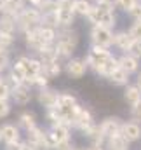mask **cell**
I'll return each mask as SVG.
<instances>
[{"instance_id": "obj_1", "label": "cell", "mask_w": 141, "mask_h": 150, "mask_svg": "<svg viewBox=\"0 0 141 150\" xmlns=\"http://www.w3.org/2000/svg\"><path fill=\"white\" fill-rule=\"evenodd\" d=\"M85 61L92 74L99 75L103 79H106L113 72V68L118 65V58L108 47H99V45H92V44L85 54Z\"/></svg>"}, {"instance_id": "obj_2", "label": "cell", "mask_w": 141, "mask_h": 150, "mask_svg": "<svg viewBox=\"0 0 141 150\" xmlns=\"http://www.w3.org/2000/svg\"><path fill=\"white\" fill-rule=\"evenodd\" d=\"M78 42H80L78 32L73 30V26H71V28H59V30H58V38H56V42H54V49H56L58 58H59L63 63L68 61L70 58H73Z\"/></svg>"}, {"instance_id": "obj_3", "label": "cell", "mask_w": 141, "mask_h": 150, "mask_svg": "<svg viewBox=\"0 0 141 150\" xmlns=\"http://www.w3.org/2000/svg\"><path fill=\"white\" fill-rule=\"evenodd\" d=\"M42 25V12L40 9L26 5L18 14V33H26L30 30H35Z\"/></svg>"}, {"instance_id": "obj_4", "label": "cell", "mask_w": 141, "mask_h": 150, "mask_svg": "<svg viewBox=\"0 0 141 150\" xmlns=\"http://www.w3.org/2000/svg\"><path fill=\"white\" fill-rule=\"evenodd\" d=\"M113 37L115 32L111 28H106L101 25H92L91 32H89V38L92 45H99V47H113Z\"/></svg>"}, {"instance_id": "obj_5", "label": "cell", "mask_w": 141, "mask_h": 150, "mask_svg": "<svg viewBox=\"0 0 141 150\" xmlns=\"http://www.w3.org/2000/svg\"><path fill=\"white\" fill-rule=\"evenodd\" d=\"M16 63L25 70L26 74V80L35 77V75L42 74V61L37 58V56H28V54H19L16 58Z\"/></svg>"}, {"instance_id": "obj_6", "label": "cell", "mask_w": 141, "mask_h": 150, "mask_svg": "<svg viewBox=\"0 0 141 150\" xmlns=\"http://www.w3.org/2000/svg\"><path fill=\"white\" fill-rule=\"evenodd\" d=\"M96 124V120H94V115H92V112L87 108V107H80V110L77 112V115H75V119H73V129H77V131H80L82 134H85L92 126Z\"/></svg>"}, {"instance_id": "obj_7", "label": "cell", "mask_w": 141, "mask_h": 150, "mask_svg": "<svg viewBox=\"0 0 141 150\" xmlns=\"http://www.w3.org/2000/svg\"><path fill=\"white\" fill-rule=\"evenodd\" d=\"M33 91H35V89H33L30 84H26V82L18 84V86H14V89H12L11 101H12L14 105H18V107H26V105L33 100Z\"/></svg>"}, {"instance_id": "obj_8", "label": "cell", "mask_w": 141, "mask_h": 150, "mask_svg": "<svg viewBox=\"0 0 141 150\" xmlns=\"http://www.w3.org/2000/svg\"><path fill=\"white\" fill-rule=\"evenodd\" d=\"M59 91L52 89V87H44V89H38L37 91V101L38 105L44 108V110H51V108H56L58 107V101H59Z\"/></svg>"}, {"instance_id": "obj_9", "label": "cell", "mask_w": 141, "mask_h": 150, "mask_svg": "<svg viewBox=\"0 0 141 150\" xmlns=\"http://www.w3.org/2000/svg\"><path fill=\"white\" fill-rule=\"evenodd\" d=\"M89 72V67H87V61L85 58H70L68 61H65V74L68 75L70 79H82L84 75Z\"/></svg>"}, {"instance_id": "obj_10", "label": "cell", "mask_w": 141, "mask_h": 150, "mask_svg": "<svg viewBox=\"0 0 141 150\" xmlns=\"http://www.w3.org/2000/svg\"><path fill=\"white\" fill-rule=\"evenodd\" d=\"M49 131V136L52 138L54 145L61 143V142H66V140H71V127L65 122H56V124H51L47 127Z\"/></svg>"}, {"instance_id": "obj_11", "label": "cell", "mask_w": 141, "mask_h": 150, "mask_svg": "<svg viewBox=\"0 0 141 150\" xmlns=\"http://www.w3.org/2000/svg\"><path fill=\"white\" fill-rule=\"evenodd\" d=\"M0 136H2L4 145L21 142V127H19L18 124L5 122V124H2V126H0Z\"/></svg>"}, {"instance_id": "obj_12", "label": "cell", "mask_w": 141, "mask_h": 150, "mask_svg": "<svg viewBox=\"0 0 141 150\" xmlns=\"http://www.w3.org/2000/svg\"><path fill=\"white\" fill-rule=\"evenodd\" d=\"M122 119L117 117V115H110V117H105L101 122H99V129L103 133L105 138H110L117 133H120V127H122Z\"/></svg>"}, {"instance_id": "obj_13", "label": "cell", "mask_w": 141, "mask_h": 150, "mask_svg": "<svg viewBox=\"0 0 141 150\" xmlns=\"http://www.w3.org/2000/svg\"><path fill=\"white\" fill-rule=\"evenodd\" d=\"M120 133L131 142V143H136L141 140V122L136 120H124L122 122V127H120Z\"/></svg>"}, {"instance_id": "obj_14", "label": "cell", "mask_w": 141, "mask_h": 150, "mask_svg": "<svg viewBox=\"0 0 141 150\" xmlns=\"http://www.w3.org/2000/svg\"><path fill=\"white\" fill-rule=\"evenodd\" d=\"M0 33L16 35L18 33V16L9 12H0Z\"/></svg>"}, {"instance_id": "obj_15", "label": "cell", "mask_w": 141, "mask_h": 150, "mask_svg": "<svg viewBox=\"0 0 141 150\" xmlns=\"http://www.w3.org/2000/svg\"><path fill=\"white\" fill-rule=\"evenodd\" d=\"M106 79H108L110 84H113V86H117V87H125L127 84H131V74L125 72L120 65H117V67L113 68V72L108 75Z\"/></svg>"}, {"instance_id": "obj_16", "label": "cell", "mask_w": 141, "mask_h": 150, "mask_svg": "<svg viewBox=\"0 0 141 150\" xmlns=\"http://www.w3.org/2000/svg\"><path fill=\"white\" fill-rule=\"evenodd\" d=\"M118 65H120L125 72H129L131 75L138 74L140 68H141L140 58H136V56H133V54H129V52H122V54L118 56Z\"/></svg>"}, {"instance_id": "obj_17", "label": "cell", "mask_w": 141, "mask_h": 150, "mask_svg": "<svg viewBox=\"0 0 141 150\" xmlns=\"http://www.w3.org/2000/svg\"><path fill=\"white\" fill-rule=\"evenodd\" d=\"M133 42H134V38H133V35L129 33V30H118V32H115L113 47L118 49L120 52H127Z\"/></svg>"}, {"instance_id": "obj_18", "label": "cell", "mask_w": 141, "mask_h": 150, "mask_svg": "<svg viewBox=\"0 0 141 150\" xmlns=\"http://www.w3.org/2000/svg\"><path fill=\"white\" fill-rule=\"evenodd\" d=\"M63 72H65V63L61 59H54V61H49V63H42V74L45 75L49 80L58 79Z\"/></svg>"}, {"instance_id": "obj_19", "label": "cell", "mask_w": 141, "mask_h": 150, "mask_svg": "<svg viewBox=\"0 0 141 150\" xmlns=\"http://www.w3.org/2000/svg\"><path fill=\"white\" fill-rule=\"evenodd\" d=\"M124 101L133 108L141 105V89L136 84H127L124 87Z\"/></svg>"}, {"instance_id": "obj_20", "label": "cell", "mask_w": 141, "mask_h": 150, "mask_svg": "<svg viewBox=\"0 0 141 150\" xmlns=\"http://www.w3.org/2000/svg\"><path fill=\"white\" fill-rule=\"evenodd\" d=\"M56 19L59 28H71L75 25L77 14L73 12V9H56Z\"/></svg>"}, {"instance_id": "obj_21", "label": "cell", "mask_w": 141, "mask_h": 150, "mask_svg": "<svg viewBox=\"0 0 141 150\" xmlns=\"http://www.w3.org/2000/svg\"><path fill=\"white\" fill-rule=\"evenodd\" d=\"M106 150H131V142L122 133H117L106 138Z\"/></svg>"}, {"instance_id": "obj_22", "label": "cell", "mask_w": 141, "mask_h": 150, "mask_svg": "<svg viewBox=\"0 0 141 150\" xmlns=\"http://www.w3.org/2000/svg\"><path fill=\"white\" fill-rule=\"evenodd\" d=\"M23 37H25V44H26V47H28L30 51H33L35 54L45 47V44L42 42V38H40V35H38V32H37V28L35 30L26 32V33H23Z\"/></svg>"}, {"instance_id": "obj_23", "label": "cell", "mask_w": 141, "mask_h": 150, "mask_svg": "<svg viewBox=\"0 0 141 150\" xmlns=\"http://www.w3.org/2000/svg\"><path fill=\"white\" fill-rule=\"evenodd\" d=\"M12 86H18V84H23V82H26V74H25V70L14 61L12 65H11V68L7 70V77H5Z\"/></svg>"}, {"instance_id": "obj_24", "label": "cell", "mask_w": 141, "mask_h": 150, "mask_svg": "<svg viewBox=\"0 0 141 150\" xmlns=\"http://www.w3.org/2000/svg\"><path fill=\"white\" fill-rule=\"evenodd\" d=\"M37 124H38V122H37L35 112H32V110H23V112H19V115H18V126H19L21 129L28 131V129H32Z\"/></svg>"}, {"instance_id": "obj_25", "label": "cell", "mask_w": 141, "mask_h": 150, "mask_svg": "<svg viewBox=\"0 0 141 150\" xmlns=\"http://www.w3.org/2000/svg\"><path fill=\"white\" fill-rule=\"evenodd\" d=\"M118 23V16H117V11H103L101 9V18H99V25L106 26V28H115Z\"/></svg>"}, {"instance_id": "obj_26", "label": "cell", "mask_w": 141, "mask_h": 150, "mask_svg": "<svg viewBox=\"0 0 141 150\" xmlns=\"http://www.w3.org/2000/svg\"><path fill=\"white\" fill-rule=\"evenodd\" d=\"M91 9H92L91 0H73V12L80 18H87Z\"/></svg>"}, {"instance_id": "obj_27", "label": "cell", "mask_w": 141, "mask_h": 150, "mask_svg": "<svg viewBox=\"0 0 141 150\" xmlns=\"http://www.w3.org/2000/svg\"><path fill=\"white\" fill-rule=\"evenodd\" d=\"M26 5H28L26 0H7V2H5V9H4V12H9V14L18 16Z\"/></svg>"}, {"instance_id": "obj_28", "label": "cell", "mask_w": 141, "mask_h": 150, "mask_svg": "<svg viewBox=\"0 0 141 150\" xmlns=\"http://www.w3.org/2000/svg\"><path fill=\"white\" fill-rule=\"evenodd\" d=\"M49 79L45 77L44 74H40V75H35V77H32V79H28L26 80V84H30L35 91H38V89H44V87H47L49 86Z\"/></svg>"}, {"instance_id": "obj_29", "label": "cell", "mask_w": 141, "mask_h": 150, "mask_svg": "<svg viewBox=\"0 0 141 150\" xmlns=\"http://www.w3.org/2000/svg\"><path fill=\"white\" fill-rule=\"evenodd\" d=\"M12 65L11 59V49H0V72H7Z\"/></svg>"}, {"instance_id": "obj_30", "label": "cell", "mask_w": 141, "mask_h": 150, "mask_svg": "<svg viewBox=\"0 0 141 150\" xmlns=\"http://www.w3.org/2000/svg\"><path fill=\"white\" fill-rule=\"evenodd\" d=\"M12 89H14V86H12L7 79H4V80L0 82V100H11Z\"/></svg>"}, {"instance_id": "obj_31", "label": "cell", "mask_w": 141, "mask_h": 150, "mask_svg": "<svg viewBox=\"0 0 141 150\" xmlns=\"http://www.w3.org/2000/svg\"><path fill=\"white\" fill-rule=\"evenodd\" d=\"M113 2H115V7H117L118 11H122V12L127 14V12L136 5L140 0H113Z\"/></svg>"}, {"instance_id": "obj_32", "label": "cell", "mask_w": 141, "mask_h": 150, "mask_svg": "<svg viewBox=\"0 0 141 150\" xmlns=\"http://www.w3.org/2000/svg\"><path fill=\"white\" fill-rule=\"evenodd\" d=\"M16 42V35H7L0 33V49H11Z\"/></svg>"}, {"instance_id": "obj_33", "label": "cell", "mask_w": 141, "mask_h": 150, "mask_svg": "<svg viewBox=\"0 0 141 150\" xmlns=\"http://www.w3.org/2000/svg\"><path fill=\"white\" fill-rule=\"evenodd\" d=\"M12 112V101L11 100H0V119L9 117Z\"/></svg>"}, {"instance_id": "obj_34", "label": "cell", "mask_w": 141, "mask_h": 150, "mask_svg": "<svg viewBox=\"0 0 141 150\" xmlns=\"http://www.w3.org/2000/svg\"><path fill=\"white\" fill-rule=\"evenodd\" d=\"M129 33L133 35L134 40H141V19L133 21V25L129 26Z\"/></svg>"}, {"instance_id": "obj_35", "label": "cell", "mask_w": 141, "mask_h": 150, "mask_svg": "<svg viewBox=\"0 0 141 150\" xmlns=\"http://www.w3.org/2000/svg\"><path fill=\"white\" fill-rule=\"evenodd\" d=\"M127 16H129L133 21H138V19H141V0L136 4V5H134V7H133V9H131V11H129V12H127Z\"/></svg>"}, {"instance_id": "obj_36", "label": "cell", "mask_w": 141, "mask_h": 150, "mask_svg": "<svg viewBox=\"0 0 141 150\" xmlns=\"http://www.w3.org/2000/svg\"><path fill=\"white\" fill-rule=\"evenodd\" d=\"M127 52L141 59V40H134V42L131 44V47H129V51H127Z\"/></svg>"}, {"instance_id": "obj_37", "label": "cell", "mask_w": 141, "mask_h": 150, "mask_svg": "<svg viewBox=\"0 0 141 150\" xmlns=\"http://www.w3.org/2000/svg\"><path fill=\"white\" fill-rule=\"evenodd\" d=\"M131 120L141 122V105H138V107H133V108H131Z\"/></svg>"}, {"instance_id": "obj_38", "label": "cell", "mask_w": 141, "mask_h": 150, "mask_svg": "<svg viewBox=\"0 0 141 150\" xmlns=\"http://www.w3.org/2000/svg\"><path fill=\"white\" fill-rule=\"evenodd\" d=\"M54 150H73V143H71V140L61 142V143H58V145H56V149H54Z\"/></svg>"}, {"instance_id": "obj_39", "label": "cell", "mask_w": 141, "mask_h": 150, "mask_svg": "<svg viewBox=\"0 0 141 150\" xmlns=\"http://www.w3.org/2000/svg\"><path fill=\"white\" fill-rule=\"evenodd\" d=\"M28 2V5H32V7H37V9H40L42 7V4L45 2V0H26Z\"/></svg>"}, {"instance_id": "obj_40", "label": "cell", "mask_w": 141, "mask_h": 150, "mask_svg": "<svg viewBox=\"0 0 141 150\" xmlns=\"http://www.w3.org/2000/svg\"><path fill=\"white\" fill-rule=\"evenodd\" d=\"M19 150H37V149L33 147V145H30V143L25 140V142H21V149Z\"/></svg>"}, {"instance_id": "obj_41", "label": "cell", "mask_w": 141, "mask_h": 150, "mask_svg": "<svg viewBox=\"0 0 141 150\" xmlns=\"http://www.w3.org/2000/svg\"><path fill=\"white\" fill-rule=\"evenodd\" d=\"M87 150H106V147H101V145H89Z\"/></svg>"}, {"instance_id": "obj_42", "label": "cell", "mask_w": 141, "mask_h": 150, "mask_svg": "<svg viewBox=\"0 0 141 150\" xmlns=\"http://www.w3.org/2000/svg\"><path fill=\"white\" fill-rule=\"evenodd\" d=\"M136 86L141 89V72H138V74H136Z\"/></svg>"}, {"instance_id": "obj_43", "label": "cell", "mask_w": 141, "mask_h": 150, "mask_svg": "<svg viewBox=\"0 0 141 150\" xmlns=\"http://www.w3.org/2000/svg\"><path fill=\"white\" fill-rule=\"evenodd\" d=\"M5 2L7 0H0V12H4V9H5Z\"/></svg>"}, {"instance_id": "obj_44", "label": "cell", "mask_w": 141, "mask_h": 150, "mask_svg": "<svg viewBox=\"0 0 141 150\" xmlns=\"http://www.w3.org/2000/svg\"><path fill=\"white\" fill-rule=\"evenodd\" d=\"M73 150H87V147H73Z\"/></svg>"}, {"instance_id": "obj_45", "label": "cell", "mask_w": 141, "mask_h": 150, "mask_svg": "<svg viewBox=\"0 0 141 150\" xmlns=\"http://www.w3.org/2000/svg\"><path fill=\"white\" fill-rule=\"evenodd\" d=\"M92 4H99V2H105V0H91Z\"/></svg>"}, {"instance_id": "obj_46", "label": "cell", "mask_w": 141, "mask_h": 150, "mask_svg": "<svg viewBox=\"0 0 141 150\" xmlns=\"http://www.w3.org/2000/svg\"><path fill=\"white\" fill-rule=\"evenodd\" d=\"M4 79H5V77H4V74H2V72H0V82H2Z\"/></svg>"}, {"instance_id": "obj_47", "label": "cell", "mask_w": 141, "mask_h": 150, "mask_svg": "<svg viewBox=\"0 0 141 150\" xmlns=\"http://www.w3.org/2000/svg\"><path fill=\"white\" fill-rule=\"evenodd\" d=\"M2 143H4V142H2V136H0V145H2Z\"/></svg>"}]
</instances>
